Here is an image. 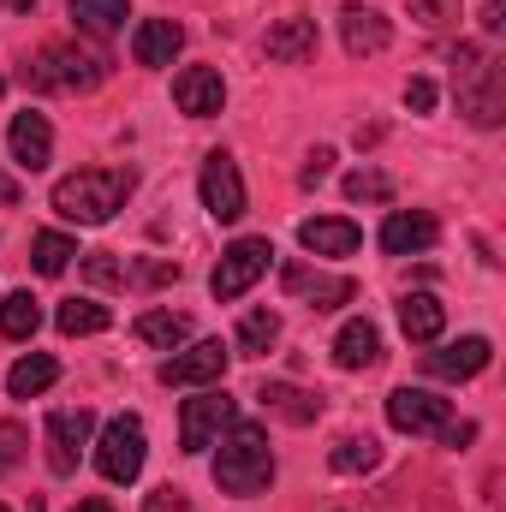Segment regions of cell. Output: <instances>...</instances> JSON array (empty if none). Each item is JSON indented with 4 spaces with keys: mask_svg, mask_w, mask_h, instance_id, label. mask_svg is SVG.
<instances>
[{
    "mask_svg": "<svg viewBox=\"0 0 506 512\" xmlns=\"http://www.w3.org/2000/svg\"><path fill=\"white\" fill-rule=\"evenodd\" d=\"M131 185H137V173H126V167H84V173H66L48 203H54L60 221L102 227V221H114V215L126 209Z\"/></svg>",
    "mask_w": 506,
    "mask_h": 512,
    "instance_id": "6da1fadb",
    "label": "cell"
},
{
    "mask_svg": "<svg viewBox=\"0 0 506 512\" xmlns=\"http://www.w3.org/2000/svg\"><path fill=\"white\" fill-rule=\"evenodd\" d=\"M221 453H215V483L227 489V495H239V501H251L262 495L268 483H274V447H268V429H256V423H227L221 429V441H215Z\"/></svg>",
    "mask_w": 506,
    "mask_h": 512,
    "instance_id": "7a4b0ae2",
    "label": "cell"
},
{
    "mask_svg": "<svg viewBox=\"0 0 506 512\" xmlns=\"http://www.w3.org/2000/svg\"><path fill=\"white\" fill-rule=\"evenodd\" d=\"M453 90H459V114L471 126L495 131L506 120V72L483 48H453Z\"/></svg>",
    "mask_w": 506,
    "mask_h": 512,
    "instance_id": "3957f363",
    "label": "cell"
},
{
    "mask_svg": "<svg viewBox=\"0 0 506 512\" xmlns=\"http://www.w3.org/2000/svg\"><path fill=\"white\" fill-rule=\"evenodd\" d=\"M30 90H66V96H84L108 78V54L96 48H78V42H48L30 66H24Z\"/></svg>",
    "mask_w": 506,
    "mask_h": 512,
    "instance_id": "277c9868",
    "label": "cell"
},
{
    "mask_svg": "<svg viewBox=\"0 0 506 512\" xmlns=\"http://www.w3.org/2000/svg\"><path fill=\"white\" fill-rule=\"evenodd\" d=\"M143 453H149V435H143V417H114V423H102V435H96V471L108 477V483H137V471H143Z\"/></svg>",
    "mask_w": 506,
    "mask_h": 512,
    "instance_id": "5b68a950",
    "label": "cell"
},
{
    "mask_svg": "<svg viewBox=\"0 0 506 512\" xmlns=\"http://www.w3.org/2000/svg\"><path fill=\"white\" fill-rule=\"evenodd\" d=\"M268 262H274V245L268 239H233L221 262H215V274H209V292H215V304H233V298H245L256 280L268 274Z\"/></svg>",
    "mask_w": 506,
    "mask_h": 512,
    "instance_id": "8992f818",
    "label": "cell"
},
{
    "mask_svg": "<svg viewBox=\"0 0 506 512\" xmlns=\"http://www.w3.org/2000/svg\"><path fill=\"white\" fill-rule=\"evenodd\" d=\"M227 364H233V346H221V340H191V346H179V352L161 364V387H221Z\"/></svg>",
    "mask_w": 506,
    "mask_h": 512,
    "instance_id": "52a82bcc",
    "label": "cell"
},
{
    "mask_svg": "<svg viewBox=\"0 0 506 512\" xmlns=\"http://www.w3.org/2000/svg\"><path fill=\"white\" fill-rule=\"evenodd\" d=\"M387 423L399 435H441L453 423V399H441L429 387H393L387 393Z\"/></svg>",
    "mask_w": 506,
    "mask_h": 512,
    "instance_id": "ba28073f",
    "label": "cell"
},
{
    "mask_svg": "<svg viewBox=\"0 0 506 512\" xmlns=\"http://www.w3.org/2000/svg\"><path fill=\"white\" fill-rule=\"evenodd\" d=\"M233 399L221 393V387H203L197 399H185V411H179V447L185 453H209L215 441H221V429L233 423Z\"/></svg>",
    "mask_w": 506,
    "mask_h": 512,
    "instance_id": "9c48e42d",
    "label": "cell"
},
{
    "mask_svg": "<svg viewBox=\"0 0 506 512\" xmlns=\"http://www.w3.org/2000/svg\"><path fill=\"white\" fill-rule=\"evenodd\" d=\"M90 435H96V411H54L48 417V429H42V441H48V471L54 477H72L78 471V459H84V447H90Z\"/></svg>",
    "mask_w": 506,
    "mask_h": 512,
    "instance_id": "30bf717a",
    "label": "cell"
},
{
    "mask_svg": "<svg viewBox=\"0 0 506 512\" xmlns=\"http://www.w3.org/2000/svg\"><path fill=\"white\" fill-rule=\"evenodd\" d=\"M197 191H203V209H209L215 221H239V215H245V173H239V161H233L227 149H215V155L203 161Z\"/></svg>",
    "mask_w": 506,
    "mask_h": 512,
    "instance_id": "8fae6325",
    "label": "cell"
},
{
    "mask_svg": "<svg viewBox=\"0 0 506 512\" xmlns=\"http://www.w3.org/2000/svg\"><path fill=\"white\" fill-rule=\"evenodd\" d=\"M280 286L292 292V298H304L310 310H340V304H352V280L346 274H322V268H310V262H286L280 268Z\"/></svg>",
    "mask_w": 506,
    "mask_h": 512,
    "instance_id": "7c38bea8",
    "label": "cell"
},
{
    "mask_svg": "<svg viewBox=\"0 0 506 512\" xmlns=\"http://www.w3.org/2000/svg\"><path fill=\"white\" fill-rule=\"evenodd\" d=\"M173 102H179V114H191V120H215V114L227 108V78H221L215 66H185V72L173 78Z\"/></svg>",
    "mask_w": 506,
    "mask_h": 512,
    "instance_id": "4fadbf2b",
    "label": "cell"
},
{
    "mask_svg": "<svg viewBox=\"0 0 506 512\" xmlns=\"http://www.w3.org/2000/svg\"><path fill=\"white\" fill-rule=\"evenodd\" d=\"M6 149H12V161L24 167V173H42L48 161H54V126H48V114H12V126H6Z\"/></svg>",
    "mask_w": 506,
    "mask_h": 512,
    "instance_id": "5bb4252c",
    "label": "cell"
},
{
    "mask_svg": "<svg viewBox=\"0 0 506 512\" xmlns=\"http://www.w3.org/2000/svg\"><path fill=\"white\" fill-rule=\"evenodd\" d=\"M489 358H495V346H489L483 334H465L459 346L423 352V370H429V376H441V382H471V376H483V370H489Z\"/></svg>",
    "mask_w": 506,
    "mask_h": 512,
    "instance_id": "9a60e30c",
    "label": "cell"
},
{
    "mask_svg": "<svg viewBox=\"0 0 506 512\" xmlns=\"http://www.w3.org/2000/svg\"><path fill=\"white\" fill-rule=\"evenodd\" d=\"M441 239V227H435V215H423V209H393L387 221H381V251L387 256H417L429 251Z\"/></svg>",
    "mask_w": 506,
    "mask_h": 512,
    "instance_id": "2e32d148",
    "label": "cell"
},
{
    "mask_svg": "<svg viewBox=\"0 0 506 512\" xmlns=\"http://www.w3.org/2000/svg\"><path fill=\"white\" fill-rule=\"evenodd\" d=\"M179 48H185V30H179L173 18H143V24L131 30V60H137V66H173Z\"/></svg>",
    "mask_w": 506,
    "mask_h": 512,
    "instance_id": "e0dca14e",
    "label": "cell"
},
{
    "mask_svg": "<svg viewBox=\"0 0 506 512\" xmlns=\"http://www.w3.org/2000/svg\"><path fill=\"white\" fill-rule=\"evenodd\" d=\"M298 245L310 256H352L364 245V233L346 221V215H316V221H304L298 227Z\"/></svg>",
    "mask_w": 506,
    "mask_h": 512,
    "instance_id": "ac0fdd59",
    "label": "cell"
},
{
    "mask_svg": "<svg viewBox=\"0 0 506 512\" xmlns=\"http://www.w3.org/2000/svg\"><path fill=\"white\" fill-rule=\"evenodd\" d=\"M340 42H346V54H381L393 42V24L376 6H346L340 12Z\"/></svg>",
    "mask_w": 506,
    "mask_h": 512,
    "instance_id": "d6986e66",
    "label": "cell"
},
{
    "mask_svg": "<svg viewBox=\"0 0 506 512\" xmlns=\"http://www.w3.org/2000/svg\"><path fill=\"white\" fill-rule=\"evenodd\" d=\"M310 54H316V18H310V12H292V18H280V24L268 30V60L298 66V60H310Z\"/></svg>",
    "mask_w": 506,
    "mask_h": 512,
    "instance_id": "ffe728a7",
    "label": "cell"
},
{
    "mask_svg": "<svg viewBox=\"0 0 506 512\" xmlns=\"http://www.w3.org/2000/svg\"><path fill=\"white\" fill-rule=\"evenodd\" d=\"M399 328H405V340L435 346V340H441V328H447L441 298H435V292H405V298H399Z\"/></svg>",
    "mask_w": 506,
    "mask_h": 512,
    "instance_id": "44dd1931",
    "label": "cell"
},
{
    "mask_svg": "<svg viewBox=\"0 0 506 512\" xmlns=\"http://www.w3.org/2000/svg\"><path fill=\"white\" fill-rule=\"evenodd\" d=\"M334 364H340V370H370V364H381L376 322H346V328L334 334Z\"/></svg>",
    "mask_w": 506,
    "mask_h": 512,
    "instance_id": "7402d4cb",
    "label": "cell"
},
{
    "mask_svg": "<svg viewBox=\"0 0 506 512\" xmlns=\"http://www.w3.org/2000/svg\"><path fill=\"white\" fill-rule=\"evenodd\" d=\"M256 399H262V411H274V417H286V423H298V429L316 423V411H322L316 393H304V387H292V382H262Z\"/></svg>",
    "mask_w": 506,
    "mask_h": 512,
    "instance_id": "603a6c76",
    "label": "cell"
},
{
    "mask_svg": "<svg viewBox=\"0 0 506 512\" xmlns=\"http://www.w3.org/2000/svg\"><path fill=\"white\" fill-rule=\"evenodd\" d=\"M66 12H72V24H78L84 36H96V42L120 36V30H126V18H131L126 0H72Z\"/></svg>",
    "mask_w": 506,
    "mask_h": 512,
    "instance_id": "cb8c5ba5",
    "label": "cell"
},
{
    "mask_svg": "<svg viewBox=\"0 0 506 512\" xmlns=\"http://www.w3.org/2000/svg\"><path fill=\"white\" fill-rule=\"evenodd\" d=\"M54 382H60V364H54L48 352H24V358L6 370V393H12V399H36V393H48Z\"/></svg>",
    "mask_w": 506,
    "mask_h": 512,
    "instance_id": "d4e9b609",
    "label": "cell"
},
{
    "mask_svg": "<svg viewBox=\"0 0 506 512\" xmlns=\"http://www.w3.org/2000/svg\"><path fill=\"white\" fill-rule=\"evenodd\" d=\"M137 340L155 346V352H179L191 340V316H179V310H143L137 316Z\"/></svg>",
    "mask_w": 506,
    "mask_h": 512,
    "instance_id": "484cf974",
    "label": "cell"
},
{
    "mask_svg": "<svg viewBox=\"0 0 506 512\" xmlns=\"http://www.w3.org/2000/svg\"><path fill=\"white\" fill-rule=\"evenodd\" d=\"M54 322H60V334L84 340V334H102V328L114 322V310H108V304H96V298H66V304L54 310Z\"/></svg>",
    "mask_w": 506,
    "mask_h": 512,
    "instance_id": "4316f807",
    "label": "cell"
},
{
    "mask_svg": "<svg viewBox=\"0 0 506 512\" xmlns=\"http://www.w3.org/2000/svg\"><path fill=\"white\" fill-rule=\"evenodd\" d=\"M328 465H334L340 477H364V471H376L381 465V441L376 435H346V441H334Z\"/></svg>",
    "mask_w": 506,
    "mask_h": 512,
    "instance_id": "83f0119b",
    "label": "cell"
},
{
    "mask_svg": "<svg viewBox=\"0 0 506 512\" xmlns=\"http://www.w3.org/2000/svg\"><path fill=\"white\" fill-rule=\"evenodd\" d=\"M36 328H42L36 298H30V292H6V298H0V334H6V340H30Z\"/></svg>",
    "mask_w": 506,
    "mask_h": 512,
    "instance_id": "f1b7e54d",
    "label": "cell"
},
{
    "mask_svg": "<svg viewBox=\"0 0 506 512\" xmlns=\"http://www.w3.org/2000/svg\"><path fill=\"white\" fill-rule=\"evenodd\" d=\"M30 262H36V274H66L72 268V256H78V239H66V233H36V245H30Z\"/></svg>",
    "mask_w": 506,
    "mask_h": 512,
    "instance_id": "f546056e",
    "label": "cell"
},
{
    "mask_svg": "<svg viewBox=\"0 0 506 512\" xmlns=\"http://www.w3.org/2000/svg\"><path fill=\"white\" fill-rule=\"evenodd\" d=\"M274 340H280V316H274V310H251V316L239 322V352H245V358H262Z\"/></svg>",
    "mask_w": 506,
    "mask_h": 512,
    "instance_id": "4dcf8cb0",
    "label": "cell"
},
{
    "mask_svg": "<svg viewBox=\"0 0 506 512\" xmlns=\"http://www.w3.org/2000/svg\"><path fill=\"white\" fill-rule=\"evenodd\" d=\"M346 197L352 203H393V179L381 167H358V173H346Z\"/></svg>",
    "mask_w": 506,
    "mask_h": 512,
    "instance_id": "1f68e13d",
    "label": "cell"
},
{
    "mask_svg": "<svg viewBox=\"0 0 506 512\" xmlns=\"http://www.w3.org/2000/svg\"><path fill=\"white\" fill-rule=\"evenodd\" d=\"M24 447H30V429L24 423H0V477L24 465Z\"/></svg>",
    "mask_w": 506,
    "mask_h": 512,
    "instance_id": "d6a6232c",
    "label": "cell"
},
{
    "mask_svg": "<svg viewBox=\"0 0 506 512\" xmlns=\"http://www.w3.org/2000/svg\"><path fill=\"white\" fill-rule=\"evenodd\" d=\"M411 18H417L423 30H447V24L459 18V0H411Z\"/></svg>",
    "mask_w": 506,
    "mask_h": 512,
    "instance_id": "836d02e7",
    "label": "cell"
},
{
    "mask_svg": "<svg viewBox=\"0 0 506 512\" xmlns=\"http://www.w3.org/2000/svg\"><path fill=\"white\" fill-rule=\"evenodd\" d=\"M143 512H197V507H191V495H185V489H173V483H167V489H155V495L143 501Z\"/></svg>",
    "mask_w": 506,
    "mask_h": 512,
    "instance_id": "e575fe53",
    "label": "cell"
},
{
    "mask_svg": "<svg viewBox=\"0 0 506 512\" xmlns=\"http://www.w3.org/2000/svg\"><path fill=\"white\" fill-rule=\"evenodd\" d=\"M328 167H334V149L322 143V149H310V155H304V173H298V185H322V179H328Z\"/></svg>",
    "mask_w": 506,
    "mask_h": 512,
    "instance_id": "d590c367",
    "label": "cell"
},
{
    "mask_svg": "<svg viewBox=\"0 0 506 512\" xmlns=\"http://www.w3.org/2000/svg\"><path fill=\"white\" fill-rule=\"evenodd\" d=\"M405 108L429 114V108H435V84H429V78H411V84H405Z\"/></svg>",
    "mask_w": 506,
    "mask_h": 512,
    "instance_id": "8d00e7d4",
    "label": "cell"
},
{
    "mask_svg": "<svg viewBox=\"0 0 506 512\" xmlns=\"http://www.w3.org/2000/svg\"><path fill=\"white\" fill-rule=\"evenodd\" d=\"M506 24V0H489V6H483V30H501Z\"/></svg>",
    "mask_w": 506,
    "mask_h": 512,
    "instance_id": "74e56055",
    "label": "cell"
},
{
    "mask_svg": "<svg viewBox=\"0 0 506 512\" xmlns=\"http://www.w3.org/2000/svg\"><path fill=\"white\" fill-rule=\"evenodd\" d=\"M12 203H18V179L0 167V209H12Z\"/></svg>",
    "mask_w": 506,
    "mask_h": 512,
    "instance_id": "f35d334b",
    "label": "cell"
},
{
    "mask_svg": "<svg viewBox=\"0 0 506 512\" xmlns=\"http://www.w3.org/2000/svg\"><path fill=\"white\" fill-rule=\"evenodd\" d=\"M72 512H114V507H108V501H78Z\"/></svg>",
    "mask_w": 506,
    "mask_h": 512,
    "instance_id": "ab89813d",
    "label": "cell"
},
{
    "mask_svg": "<svg viewBox=\"0 0 506 512\" xmlns=\"http://www.w3.org/2000/svg\"><path fill=\"white\" fill-rule=\"evenodd\" d=\"M0 90H6V78H0Z\"/></svg>",
    "mask_w": 506,
    "mask_h": 512,
    "instance_id": "60d3db41",
    "label": "cell"
},
{
    "mask_svg": "<svg viewBox=\"0 0 506 512\" xmlns=\"http://www.w3.org/2000/svg\"><path fill=\"white\" fill-rule=\"evenodd\" d=\"M0 512H6V507H0Z\"/></svg>",
    "mask_w": 506,
    "mask_h": 512,
    "instance_id": "b9f144b4",
    "label": "cell"
}]
</instances>
